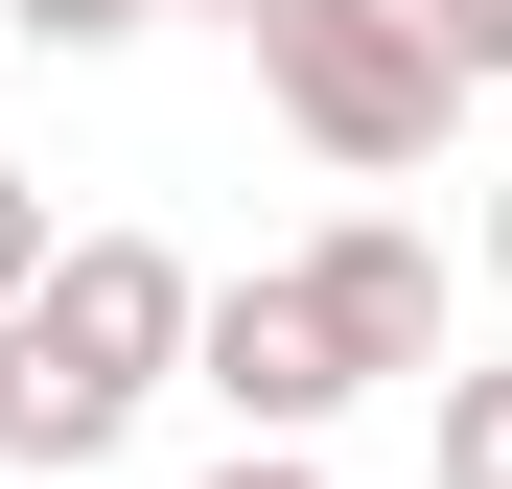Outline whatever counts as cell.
<instances>
[{
	"label": "cell",
	"instance_id": "6",
	"mask_svg": "<svg viewBox=\"0 0 512 489\" xmlns=\"http://www.w3.org/2000/svg\"><path fill=\"white\" fill-rule=\"evenodd\" d=\"M0 24H24L47 70H94V47H140V24H163V0H0Z\"/></svg>",
	"mask_w": 512,
	"mask_h": 489
},
{
	"label": "cell",
	"instance_id": "10",
	"mask_svg": "<svg viewBox=\"0 0 512 489\" xmlns=\"http://www.w3.org/2000/svg\"><path fill=\"white\" fill-rule=\"evenodd\" d=\"M489 303H512V187H489Z\"/></svg>",
	"mask_w": 512,
	"mask_h": 489
},
{
	"label": "cell",
	"instance_id": "1",
	"mask_svg": "<svg viewBox=\"0 0 512 489\" xmlns=\"http://www.w3.org/2000/svg\"><path fill=\"white\" fill-rule=\"evenodd\" d=\"M210 350V280L163 257V233H70L47 257V303H0V466H117L140 443V396Z\"/></svg>",
	"mask_w": 512,
	"mask_h": 489
},
{
	"label": "cell",
	"instance_id": "8",
	"mask_svg": "<svg viewBox=\"0 0 512 489\" xmlns=\"http://www.w3.org/2000/svg\"><path fill=\"white\" fill-rule=\"evenodd\" d=\"M419 24H443V70H466V94L512 70V0H419Z\"/></svg>",
	"mask_w": 512,
	"mask_h": 489
},
{
	"label": "cell",
	"instance_id": "4",
	"mask_svg": "<svg viewBox=\"0 0 512 489\" xmlns=\"http://www.w3.org/2000/svg\"><path fill=\"white\" fill-rule=\"evenodd\" d=\"M303 303H326V350H350L373 396H396V373H443V257H419L396 210H350V233H303Z\"/></svg>",
	"mask_w": 512,
	"mask_h": 489
},
{
	"label": "cell",
	"instance_id": "7",
	"mask_svg": "<svg viewBox=\"0 0 512 489\" xmlns=\"http://www.w3.org/2000/svg\"><path fill=\"white\" fill-rule=\"evenodd\" d=\"M47 257H70V233H47V187H24V163H0V303H47Z\"/></svg>",
	"mask_w": 512,
	"mask_h": 489
},
{
	"label": "cell",
	"instance_id": "2",
	"mask_svg": "<svg viewBox=\"0 0 512 489\" xmlns=\"http://www.w3.org/2000/svg\"><path fill=\"white\" fill-rule=\"evenodd\" d=\"M233 47H256V94H280V140L350 163V187L443 163V117H466V70H443V24H419V0H256Z\"/></svg>",
	"mask_w": 512,
	"mask_h": 489
},
{
	"label": "cell",
	"instance_id": "9",
	"mask_svg": "<svg viewBox=\"0 0 512 489\" xmlns=\"http://www.w3.org/2000/svg\"><path fill=\"white\" fill-rule=\"evenodd\" d=\"M210 489H326V443H233V466H210Z\"/></svg>",
	"mask_w": 512,
	"mask_h": 489
},
{
	"label": "cell",
	"instance_id": "5",
	"mask_svg": "<svg viewBox=\"0 0 512 489\" xmlns=\"http://www.w3.org/2000/svg\"><path fill=\"white\" fill-rule=\"evenodd\" d=\"M419 466H443V489H512V350L419 373Z\"/></svg>",
	"mask_w": 512,
	"mask_h": 489
},
{
	"label": "cell",
	"instance_id": "11",
	"mask_svg": "<svg viewBox=\"0 0 512 489\" xmlns=\"http://www.w3.org/2000/svg\"><path fill=\"white\" fill-rule=\"evenodd\" d=\"M210 24H256V0H210Z\"/></svg>",
	"mask_w": 512,
	"mask_h": 489
},
{
	"label": "cell",
	"instance_id": "3",
	"mask_svg": "<svg viewBox=\"0 0 512 489\" xmlns=\"http://www.w3.org/2000/svg\"><path fill=\"white\" fill-rule=\"evenodd\" d=\"M187 396H210L233 443H326L373 373L326 350V303H303V257H280V280H210V350H187Z\"/></svg>",
	"mask_w": 512,
	"mask_h": 489
}]
</instances>
